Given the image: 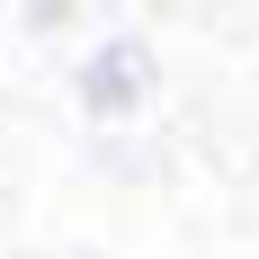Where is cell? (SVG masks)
I'll return each mask as SVG.
<instances>
[{
	"label": "cell",
	"instance_id": "2",
	"mask_svg": "<svg viewBox=\"0 0 259 259\" xmlns=\"http://www.w3.org/2000/svg\"><path fill=\"white\" fill-rule=\"evenodd\" d=\"M80 259H107V250H80Z\"/></svg>",
	"mask_w": 259,
	"mask_h": 259
},
{
	"label": "cell",
	"instance_id": "1",
	"mask_svg": "<svg viewBox=\"0 0 259 259\" xmlns=\"http://www.w3.org/2000/svg\"><path fill=\"white\" fill-rule=\"evenodd\" d=\"M161 99V54L152 36H134V27H107L90 45L72 54V107L90 125H143Z\"/></svg>",
	"mask_w": 259,
	"mask_h": 259
}]
</instances>
